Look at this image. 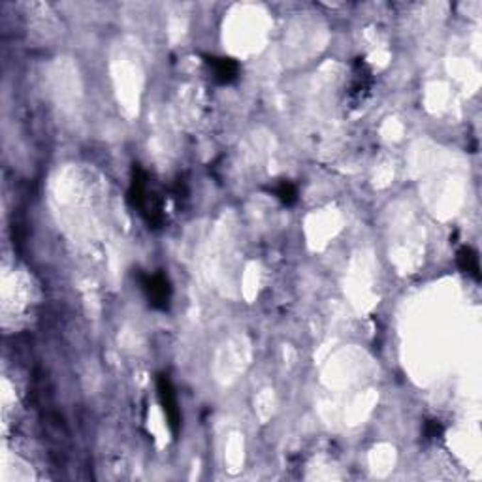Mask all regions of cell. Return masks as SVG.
I'll list each match as a JSON object with an SVG mask.
<instances>
[{"label": "cell", "mask_w": 482, "mask_h": 482, "mask_svg": "<svg viewBox=\"0 0 482 482\" xmlns=\"http://www.w3.org/2000/svg\"><path fill=\"white\" fill-rule=\"evenodd\" d=\"M458 264L466 274L473 275L475 279L481 277V264H478L477 252L473 251L471 247H461L458 251Z\"/></svg>", "instance_id": "4"}, {"label": "cell", "mask_w": 482, "mask_h": 482, "mask_svg": "<svg viewBox=\"0 0 482 482\" xmlns=\"http://www.w3.org/2000/svg\"><path fill=\"white\" fill-rule=\"evenodd\" d=\"M274 193H275V196H277V198L286 205L294 204L296 198H298V191H296V187L290 181L279 183L277 187H275Z\"/></svg>", "instance_id": "5"}, {"label": "cell", "mask_w": 482, "mask_h": 482, "mask_svg": "<svg viewBox=\"0 0 482 482\" xmlns=\"http://www.w3.org/2000/svg\"><path fill=\"white\" fill-rule=\"evenodd\" d=\"M156 388H159L161 405L168 418V426L172 429V434L177 435L179 434V428H181V413H179V407H177V397L172 388V382L164 375H161L159 380H156Z\"/></svg>", "instance_id": "1"}, {"label": "cell", "mask_w": 482, "mask_h": 482, "mask_svg": "<svg viewBox=\"0 0 482 482\" xmlns=\"http://www.w3.org/2000/svg\"><path fill=\"white\" fill-rule=\"evenodd\" d=\"M208 65L213 72V77L219 83H232L240 74V66H237L236 60L226 59V57H211Z\"/></svg>", "instance_id": "3"}, {"label": "cell", "mask_w": 482, "mask_h": 482, "mask_svg": "<svg viewBox=\"0 0 482 482\" xmlns=\"http://www.w3.org/2000/svg\"><path fill=\"white\" fill-rule=\"evenodd\" d=\"M144 290L151 306L156 307V309H166L168 304H170L172 289H170V283L164 275H147L144 281Z\"/></svg>", "instance_id": "2"}]
</instances>
